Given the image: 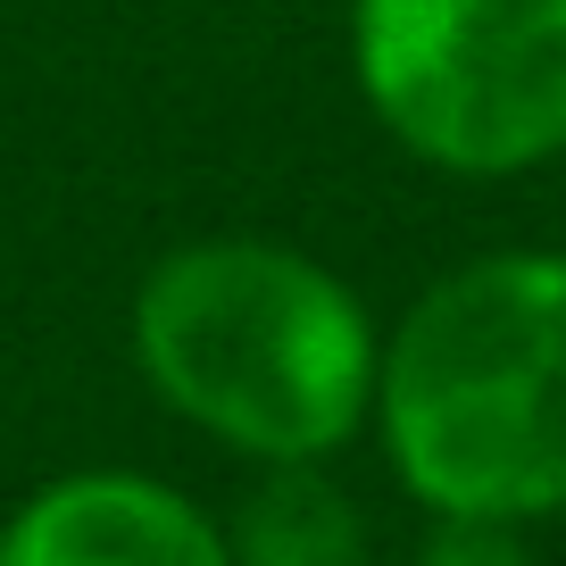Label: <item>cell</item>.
Masks as SVG:
<instances>
[{
    "label": "cell",
    "instance_id": "6da1fadb",
    "mask_svg": "<svg viewBox=\"0 0 566 566\" xmlns=\"http://www.w3.org/2000/svg\"><path fill=\"white\" fill-rule=\"evenodd\" d=\"M134 375L176 424L250 467H334L367 433V301L275 233H192L159 250L125 308Z\"/></svg>",
    "mask_w": 566,
    "mask_h": 566
},
{
    "label": "cell",
    "instance_id": "7a4b0ae2",
    "mask_svg": "<svg viewBox=\"0 0 566 566\" xmlns=\"http://www.w3.org/2000/svg\"><path fill=\"white\" fill-rule=\"evenodd\" d=\"M375 442L424 516H566V250L433 275L375 350Z\"/></svg>",
    "mask_w": 566,
    "mask_h": 566
},
{
    "label": "cell",
    "instance_id": "3957f363",
    "mask_svg": "<svg viewBox=\"0 0 566 566\" xmlns=\"http://www.w3.org/2000/svg\"><path fill=\"white\" fill-rule=\"evenodd\" d=\"M342 42L367 117L433 176L566 159V0H350Z\"/></svg>",
    "mask_w": 566,
    "mask_h": 566
},
{
    "label": "cell",
    "instance_id": "277c9868",
    "mask_svg": "<svg viewBox=\"0 0 566 566\" xmlns=\"http://www.w3.org/2000/svg\"><path fill=\"white\" fill-rule=\"evenodd\" d=\"M0 566H233L226 525L142 467H67L0 516Z\"/></svg>",
    "mask_w": 566,
    "mask_h": 566
},
{
    "label": "cell",
    "instance_id": "5b68a950",
    "mask_svg": "<svg viewBox=\"0 0 566 566\" xmlns=\"http://www.w3.org/2000/svg\"><path fill=\"white\" fill-rule=\"evenodd\" d=\"M226 525V558L233 566H367V516L325 467H259Z\"/></svg>",
    "mask_w": 566,
    "mask_h": 566
},
{
    "label": "cell",
    "instance_id": "8992f818",
    "mask_svg": "<svg viewBox=\"0 0 566 566\" xmlns=\"http://www.w3.org/2000/svg\"><path fill=\"white\" fill-rule=\"evenodd\" d=\"M408 566H533L525 525H492V516H433Z\"/></svg>",
    "mask_w": 566,
    "mask_h": 566
}]
</instances>
